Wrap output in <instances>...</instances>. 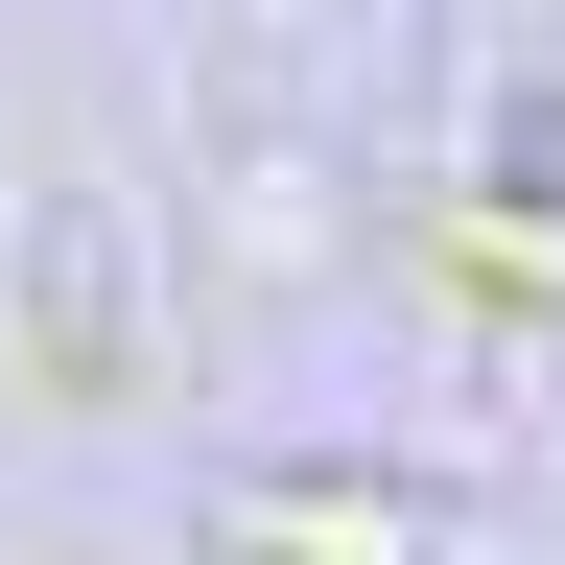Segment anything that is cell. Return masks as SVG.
I'll list each match as a JSON object with an SVG mask.
<instances>
[{"label":"cell","instance_id":"1","mask_svg":"<svg viewBox=\"0 0 565 565\" xmlns=\"http://www.w3.org/2000/svg\"><path fill=\"white\" fill-rule=\"evenodd\" d=\"M118 377H141V212L71 166V189L24 212V401H71V424H95Z\"/></svg>","mask_w":565,"mask_h":565}]
</instances>
